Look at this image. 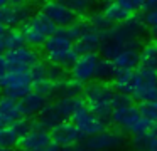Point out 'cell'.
<instances>
[{
    "instance_id": "obj_13",
    "label": "cell",
    "mask_w": 157,
    "mask_h": 151,
    "mask_svg": "<svg viewBox=\"0 0 157 151\" xmlns=\"http://www.w3.org/2000/svg\"><path fill=\"white\" fill-rule=\"evenodd\" d=\"M5 56H7L9 66L14 67V69H31L37 62H41L39 52L34 47H29V45H24L15 50H9Z\"/></svg>"
},
{
    "instance_id": "obj_40",
    "label": "cell",
    "mask_w": 157,
    "mask_h": 151,
    "mask_svg": "<svg viewBox=\"0 0 157 151\" xmlns=\"http://www.w3.org/2000/svg\"><path fill=\"white\" fill-rule=\"evenodd\" d=\"M4 54H7V45L4 42V37H2L0 39V56H4Z\"/></svg>"
},
{
    "instance_id": "obj_47",
    "label": "cell",
    "mask_w": 157,
    "mask_h": 151,
    "mask_svg": "<svg viewBox=\"0 0 157 151\" xmlns=\"http://www.w3.org/2000/svg\"><path fill=\"white\" fill-rule=\"evenodd\" d=\"M0 97H2V96H0Z\"/></svg>"
},
{
    "instance_id": "obj_42",
    "label": "cell",
    "mask_w": 157,
    "mask_h": 151,
    "mask_svg": "<svg viewBox=\"0 0 157 151\" xmlns=\"http://www.w3.org/2000/svg\"><path fill=\"white\" fill-rule=\"evenodd\" d=\"M9 2H10L12 5H19V3H25L27 0H9Z\"/></svg>"
},
{
    "instance_id": "obj_6",
    "label": "cell",
    "mask_w": 157,
    "mask_h": 151,
    "mask_svg": "<svg viewBox=\"0 0 157 151\" xmlns=\"http://www.w3.org/2000/svg\"><path fill=\"white\" fill-rule=\"evenodd\" d=\"M130 96L137 102H147V101L157 99V70L139 67L135 70V82H133Z\"/></svg>"
},
{
    "instance_id": "obj_33",
    "label": "cell",
    "mask_w": 157,
    "mask_h": 151,
    "mask_svg": "<svg viewBox=\"0 0 157 151\" xmlns=\"http://www.w3.org/2000/svg\"><path fill=\"white\" fill-rule=\"evenodd\" d=\"M115 2L118 3L123 10H127L130 15H135L139 10L144 9V2H145V0H115Z\"/></svg>"
},
{
    "instance_id": "obj_29",
    "label": "cell",
    "mask_w": 157,
    "mask_h": 151,
    "mask_svg": "<svg viewBox=\"0 0 157 151\" xmlns=\"http://www.w3.org/2000/svg\"><path fill=\"white\" fill-rule=\"evenodd\" d=\"M31 72V79H32V86H37V84L44 82V81L49 79V64L46 62H37L34 67L29 69Z\"/></svg>"
},
{
    "instance_id": "obj_27",
    "label": "cell",
    "mask_w": 157,
    "mask_h": 151,
    "mask_svg": "<svg viewBox=\"0 0 157 151\" xmlns=\"http://www.w3.org/2000/svg\"><path fill=\"white\" fill-rule=\"evenodd\" d=\"M117 74V67L113 66V62L110 59H100L98 62V69H96V79L95 81H101V82H110Z\"/></svg>"
},
{
    "instance_id": "obj_43",
    "label": "cell",
    "mask_w": 157,
    "mask_h": 151,
    "mask_svg": "<svg viewBox=\"0 0 157 151\" xmlns=\"http://www.w3.org/2000/svg\"><path fill=\"white\" fill-rule=\"evenodd\" d=\"M7 5H10L9 0H0V9H4V7H7Z\"/></svg>"
},
{
    "instance_id": "obj_10",
    "label": "cell",
    "mask_w": 157,
    "mask_h": 151,
    "mask_svg": "<svg viewBox=\"0 0 157 151\" xmlns=\"http://www.w3.org/2000/svg\"><path fill=\"white\" fill-rule=\"evenodd\" d=\"M32 13V5L31 3H19V5H7L4 9H0V22H4L9 29H15V27H22L31 20Z\"/></svg>"
},
{
    "instance_id": "obj_31",
    "label": "cell",
    "mask_w": 157,
    "mask_h": 151,
    "mask_svg": "<svg viewBox=\"0 0 157 151\" xmlns=\"http://www.w3.org/2000/svg\"><path fill=\"white\" fill-rule=\"evenodd\" d=\"M144 22H145L149 34L152 35L154 40H157V9L155 10H149L144 13Z\"/></svg>"
},
{
    "instance_id": "obj_22",
    "label": "cell",
    "mask_w": 157,
    "mask_h": 151,
    "mask_svg": "<svg viewBox=\"0 0 157 151\" xmlns=\"http://www.w3.org/2000/svg\"><path fill=\"white\" fill-rule=\"evenodd\" d=\"M101 12L105 13V17L113 23V25L123 23L125 20H128L130 17H132L128 12H127V10H123L122 7H120L118 3L115 2V0H108V2L105 3V7H103Z\"/></svg>"
},
{
    "instance_id": "obj_46",
    "label": "cell",
    "mask_w": 157,
    "mask_h": 151,
    "mask_svg": "<svg viewBox=\"0 0 157 151\" xmlns=\"http://www.w3.org/2000/svg\"><path fill=\"white\" fill-rule=\"evenodd\" d=\"M32 151H48V148H44V149H32Z\"/></svg>"
},
{
    "instance_id": "obj_21",
    "label": "cell",
    "mask_w": 157,
    "mask_h": 151,
    "mask_svg": "<svg viewBox=\"0 0 157 151\" xmlns=\"http://www.w3.org/2000/svg\"><path fill=\"white\" fill-rule=\"evenodd\" d=\"M133 82H135V70H117L115 77L110 81L113 89L117 92H123V94L132 92Z\"/></svg>"
},
{
    "instance_id": "obj_26",
    "label": "cell",
    "mask_w": 157,
    "mask_h": 151,
    "mask_svg": "<svg viewBox=\"0 0 157 151\" xmlns=\"http://www.w3.org/2000/svg\"><path fill=\"white\" fill-rule=\"evenodd\" d=\"M19 141H21V134L12 124H7L0 129V148L14 149L15 146H19Z\"/></svg>"
},
{
    "instance_id": "obj_19",
    "label": "cell",
    "mask_w": 157,
    "mask_h": 151,
    "mask_svg": "<svg viewBox=\"0 0 157 151\" xmlns=\"http://www.w3.org/2000/svg\"><path fill=\"white\" fill-rule=\"evenodd\" d=\"M21 29H22V32H24V35H25V42H27L29 47H34V49L36 47H44L46 40L49 39L48 34H46L42 29H39V27L36 25L34 22H31V20H29L27 23H24Z\"/></svg>"
},
{
    "instance_id": "obj_15",
    "label": "cell",
    "mask_w": 157,
    "mask_h": 151,
    "mask_svg": "<svg viewBox=\"0 0 157 151\" xmlns=\"http://www.w3.org/2000/svg\"><path fill=\"white\" fill-rule=\"evenodd\" d=\"M22 117H24V111H22L21 101L7 96L0 97V119L5 124H14L15 121L22 119Z\"/></svg>"
},
{
    "instance_id": "obj_36",
    "label": "cell",
    "mask_w": 157,
    "mask_h": 151,
    "mask_svg": "<svg viewBox=\"0 0 157 151\" xmlns=\"http://www.w3.org/2000/svg\"><path fill=\"white\" fill-rule=\"evenodd\" d=\"M73 151H95V149H93V148H90L85 141H81L79 144H76V146L73 148Z\"/></svg>"
},
{
    "instance_id": "obj_23",
    "label": "cell",
    "mask_w": 157,
    "mask_h": 151,
    "mask_svg": "<svg viewBox=\"0 0 157 151\" xmlns=\"http://www.w3.org/2000/svg\"><path fill=\"white\" fill-rule=\"evenodd\" d=\"M83 92H85V84L68 77L66 81L58 84V96H56V99L58 97H79L83 96Z\"/></svg>"
},
{
    "instance_id": "obj_38",
    "label": "cell",
    "mask_w": 157,
    "mask_h": 151,
    "mask_svg": "<svg viewBox=\"0 0 157 151\" xmlns=\"http://www.w3.org/2000/svg\"><path fill=\"white\" fill-rule=\"evenodd\" d=\"M7 30H9V27L5 25L4 22H0V39H2V37H5V34H7Z\"/></svg>"
},
{
    "instance_id": "obj_7",
    "label": "cell",
    "mask_w": 157,
    "mask_h": 151,
    "mask_svg": "<svg viewBox=\"0 0 157 151\" xmlns=\"http://www.w3.org/2000/svg\"><path fill=\"white\" fill-rule=\"evenodd\" d=\"M101 59L98 52L93 54H83L76 59V62L68 69L69 77L81 84H90L96 79V69H98V62Z\"/></svg>"
},
{
    "instance_id": "obj_39",
    "label": "cell",
    "mask_w": 157,
    "mask_h": 151,
    "mask_svg": "<svg viewBox=\"0 0 157 151\" xmlns=\"http://www.w3.org/2000/svg\"><path fill=\"white\" fill-rule=\"evenodd\" d=\"M31 5H44V3H48V2H51V0H27Z\"/></svg>"
},
{
    "instance_id": "obj_34",
    "label": "cell",
    "mask_w": 157,
    "mask_h": 151,
    "mask_svg": "<svg viewBox=\"0 0 157 151\" xmlns=\"http://www.w3.org/2000/svg\"><path fill=\"white\" fill-rule=\"evenodd\" d=\"M10 69V66H9V60H7V56H0V76L2 74H5L7 70Z\"/></svg>"
},
{
    "instance_id": "obj_12",
    "label": "cell",
    "mask_w": 157,
    "mask_h": 151,
    "mask_svg": "<svg viewBox=\"0 0 157 151\" xmlns=\"http://www.w3.org/2000/svg\"><path fill=\"white\" fill-rule=\"evenodd\" d=\"M51 143H52L51 131L46 129V128H42V126H39V124H34V128H32L25 136L21 138L19 148H21L22 151L44 149V148H48Z\"/></svg>"
},
{
    "instance_id": "obj_4",
    "label": "cell",
    "mask_w": 157,
    "mask_h": 151,
    "mask_svg": "<svg viewBox=\"0 0 157 151\" xmlns=\"http://www.w3.org/2000/svg\"><path fill=\"white\" fill-rule=\"evenodd\" d=\"M145 22H144V17L140 15H132L128 20H125L123 23L118 25H113L108 30L112 34V37L115 40H118L125 49H142L140 47V39L145 34Z\"/></svg>"
},
{
    "instance_id": "obj_44",
    "label": "cell",
    "mask_w": 157,
    "mask_h": 151,
    "mask_svg": "<svg viewBox=\"0 0 157 151\" xmlns=\"http://www.w3.org/2000/svg\"><path fill=\"white\" fill-rule=\"evenodd\" d=\"M4 126H7V124H5V123H4V121L0 119V129H2V128H4Z\"/></svg>"
},
{
    "instance_id": "obj_32",
    "label": "cell",
    "mask_w": 157,
    "mask_h": 151,
    "mask_svg": "<svg viewBox=\"0 0 157 151\" xmlns=\"http://www.w3.org/2000/svg\"><path fill=\"white\" fill-rule=\"evenodd\" d=\"M150 141V134L149 133H142V134H135V136L130 138V144L135 151H147Z\"/></svg>"
},
{
    "instance_id": "obj_2",
    "label": "cell",
    "mask_w": 157,
    "mask_h": 151,
    "mask_svg": "<svg viewBox=\"0 0 157 151\" xmlns=\"http://www.w3.org/2000/svg\"><path fill=\"white\" fill-rule=\"evenodd\" d=\"M110 123L117 129L123 131V133H128L130 136L149 133L150 126H152V123L142 116L139 106H133V104L115 107L112 113V117H110Z\"/></svg>"
},
{
    "instance_id": "obj_5",
    "label": "cell",
    "mask_w": 157,
    "mask_h": 151,
    "mask_svg": "<svg viewBox=\"0 0 157 151\" xmlns=\"http://www.w3.org/2000/svg\"><path fill=\"white\" fill-rule=\"evenodd\" d=\"M69 121L81 131V134L85 138H91V136H95V134L101 133V131L108 129V124H110V121H106V119H103V117H100L98 114H95L86 104L81 107H78V109L73 113V116Z\"/></svg>"
},
{
    "instance_id": "obj_28",
    "label": "cell",
    "mask_w": 157,
    "mask_h": 151,
    "mask_svg": "<svg viewBox=\"0 0 157 151\" xmlns=\"http://www.w3.org/2000/svg\"><path fill=\"white\" fill-rule=\"evenodd\" d=\"M86 20H88V23L93 27V29L98 30V32H101V34L106 32V30H110L113 27V23L106 19L103 12H91Z\"/></svg>"
},
{
    "instance_id": "obj_20",
    "label": "cell",
    "mask_w": 157,
    "mask_h": 151,
    "mask_svg": "<svg viewBox=\"0 0 157 151\" xmlns=\"http://www.w3.org/2000/svg\"><path fill=\"white\" fill-rule=\"evenodd\" d=\"M140 67L157 70V40H147L140 49Z\"/></svg>"
},
{
    "instance_id": "obj_35",
    "label": "cell",
    "mask_w": 157,
    "mask_h": 151,
    "mask_svg": "<svg viewBox=\"0 0 157 151\" xmlns=\"http://www.w3.org/2000/svg\"><path fill=\"white\" fill-rule=\"evenodd\" d=\"M157 9V0H145L144 2V12H149V10H155Z\"/></svg>"
},
{
    "instance_id": "obj_16",
    "label": "cell",
    "mask_w": 157,
    "mask_h": 151,
    "mask_svg": "<svg viewBox=\"0 0 157 151\" xmlns=\"http://www.w3.org/2000/svg\"><path fill=\"white\" fill-rule=\"evenodd\" d=\"M44 57L48 59L49 64L59 66L63 69H69L76 62L79 54L76 52L75 45H71V47H64V49H56V50H51V52H44Z\"/></svg>"
},
{
    "instance_id": "obj_11",
    "label": "cell",
    "mask_w": 157,
    "mask_h": 151,
    "mask_svg": "<svg viewBox=\"0 0 157 151\" xmlns=\"http://www.w3.org/2000/svg\"><path fill=\"white\" fill-rule=\"evenodd\" d=\"M51 136H52V141L63 148H75L76 144L85 141V136L81 134V131L71 121H64V123L54 126L51 129Z\"/></svg>"
},
{
    "instance_id": "obj_30",
    "label": "cell",
    "mask_w": 157,
    "mask_h": 151,
    "mask_svg": "<svg viewBox=\"0 0 157 151\" xmlns=\"http://www.w3.org/2000/svg\"><path fill=\"white\" fill-rule=\"evenodd\" d=\"M139 109L145 119H149L152 124L157 123V99L147 101V102H139Z\"/></svg>"
},
{
    "instance_id": "obj_8",
    "label": "cell",
    "mask_w": 157,
    "mask_h": 151,
    "mask_svg": "<svg viewBox=\"0 0 157 151\" xmlns=\"http://www.w3.org/2000/svg\"><path fill=\"white\" fill-rule=\"evenodd\" d=\"M85 143L95 151H115L125 144V134L120 129H105L91 138H86Z\"/></svg>"
},
{
    "instance_id": "obj_9",
    "label": "cell",
    "mask_w": 157,
    "mask_h": 151,
    "mask_svg": "<svg viewBox=\"0 0 157 151\" xmlns=\"http://www.w3.org/2000/svg\"><path fill=\"white\" fill-rule=\"evenodd\" d=\"M41 10L51 19V22L58 29H64V27H69L75 22H78V15L68 5H64L61 0H51V2L44 3Z\"/></svg>"
},
{
    "instance_id": "obj_37",
    "label": "cell",
    "mask_w": 157,
    "mask_h": 151,
    "mask_svg": "<svg viewBox=\"0 0 157 151\" xmlns=\"http://www.w3.org/2000/svg\"><path fill=\"white\" fill-rule=\"evenodd\" d=\"M147 151H157V138H155V136H150V141H149V146H147Z\"/></svg>"
},
{
    "instance_id": "obj_24",
    "label": "cell",
    "mask_w": 157,
    "mask_h": 151,
    "mask_svg": "<svg viewBox=\"0 0 157 151\" xmlns=\"http://www.w3.org/2000/svg\"><path fill=\"white\" fill-rule=\"evenodd\" d=\"M4 42L7 45V52L9 50H15V49H21V47L27 45L25 42V35L22 32L21 27H15V29H9L7 34L4 37Z\"/></svg>"
},
{
    "instance_id": "obj_3",
    "label": "cell",
    "mask_w": 157,
    "mask_h": 151,
    "mask_svg": "<svg viewBox=\"0 0 157 151\" xmlns=\"http://www.w3.org/2000/svg\"><path fill=\"white\" fill-rule=\"evenodd\" d=\"M32 89H34V86H32L29 69H14V67H10L5 74L0 76V91L7 97L22 101Z\"/></svg>"
},
{
    "instance_id": "obj_25",
    "label": "cell",
    "mask_w": 157,
    "mask_h": 151,
    "mask_svg": "<svg viewBox=\"0 0 157 151\" xmlns=\"http://www.w3.org/2000/svg\"><path fill=\"white\" fill-rule=\"evenodd\" d=\"M64 5H68L78 17H86L93 12L98 0H61Z\"/></svg>"
},
{
    "instance_id": "obj_45",
    "label": "cell",
    "mask_w": 157,
    "mask_h": 151,
    "mask_svg": "<svg viewBox=\"0 0 157 151\" xmlns=\"http://www.w3.org/2000/svg\"><path fill=\"white\" fill-rule=\"evenodd\" d=\"M0 151H12L10 148H0Z\"/></svg>"
},
{
    "instance_id": "obj_18",
    "label": "cell",
    "mask_w": 157,
    "mask_h": 151,
    "mask_svg": "<svg viewBox=\"0 0 157 151\" xmlns=\"http://www.w3.org/2000/svg\"><path fill=\"white\" fill-rule=\"evenodd\" d=\"M112 62L117 70H137L140 67V49H123Z\"/></svg>"
},
{
    "instance_id": "obj_14",
    "label": "cell",
    "mask_w": 157,
    "mask_h": 151,
    "mask_svg": "<svg viewBox=\"0 0 157 151\" xmlns=\"http://www.w3.org/2000/svg\"><path fill=\"white\" fill-rule=\"evenodd\" d=\"M86 22H88V20H86ZM101 39H103V34L98 32V30H95L88 23V27H86V30L83 32V35L75 42V49H76V52H78L79 56H83V54L98 52L100 44H101Z\"/></svg>"
},
{
    "instance_id": "obj_1",
    "label": "cell",
    "mask_w": 157,
    "mask_h": 151,
    "mask_svg": "<svg viewBox=\"0 0 157 151\" xmlns=\"http://www.w3.org/2000/svg\"><path fill=\"white\" fill-rule=\"evenodd\" d=\"M117 91L110 82H101V81H93V82L85 86L83 97L86 101V106L98 114L100 117L110 121L113 113V99H115Z\"/></svg>"
},
{
    "instance_id": "obj_17",
    "label": "cell",
    "mask_w": 157,
    "mask_h": 151,
    "mask_svg": "<svg viewBox=\"0 0 157 151\" xmlns=\"http://www.w3.org/2000/svg\"><path fill=\"white\" fill-rule=\"evenodd\" d=\"M49 102V97H46L42 92L32 89L24 99L21 101L22 104V111H24V116L25 117H34L41 113L42 109L46 107V104Z\"/></svg>"
},
{
    "instance_id": "obj_41",
    "label": "cell",
    "mask_w": 157,
    "mask_h": 151,
    "mask_svg": "<svg viewBox=\"0 0 157 151\" xmlns=\"http://www.w3.org/2000/svg\"><path fill=\"white\" fill-rule=\"evenodd\" d=\"M149 134H150V136H155V138H157V123H154L152 126H150Z\"/></svg>"
}]
</instances>
